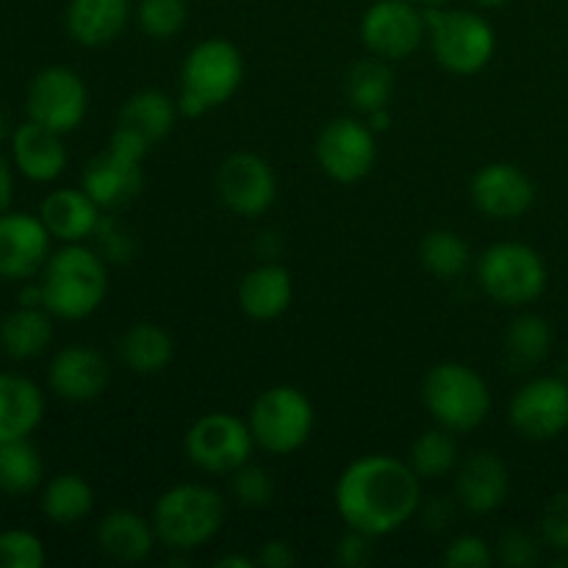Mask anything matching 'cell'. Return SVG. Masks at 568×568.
<instances>
[{
	"label": "cell",
	"instance_id": "6da1fadb",
	"mask_svg": "<svg viewBox=\"0 0 568 568\" xmlns=\"http://www.w3.org/2000/svg\"><path fill=\"white\" fill-rule=\"evenodd\" d=\"M336 510L349 530L383 538L408 525L422 508V477L394 455H361L336 480Z\"/></svg>",
	"mask_w": 568,
	"mask_h": 568
},
{
	"label": "cell",
	"instance_id": "7a4b0ae2",
	"mask_svg": "<svg viewBox=\"0 0 568 568\" xmlns=\"http://www.w3.org/2000/svg\"><path fill=\"white\" fill-rule=\"evenodd\" d=\"M39 286L55 320H87L109 297V261L87 244H64L48 258Z\"/></svg>",
	"mask_w": 568,
	"mask_h": 568
},
{
	"label": "cell",
	"instance_id": "3957f363",
	"mask_svg": "<svg viewBox=\"0 0 568 568\" xmlns=\"http://www.w3.org/2000/svg\"><path fill=\"white\" fill-rule=\"evenodd\" d=\"M227 503L205 483H181L155 499L153 530L170 552H194L220 536Z\"/></svg>",
	"mask_w": 568,
	"mask_h": 568
},
{
	"label": "cell",
	"instance_id": "277c9868",
	"mask_svg": "<svg viewBox=\"0 0 568 568\" xmlns=\"http://www.w3.org/2000/svg\"><path fill=\"white\" fill-rule=\"evenodd\" d=\"M244 59L242 50L220 37L203 39L189 50L181 67L178 111L189 120L205 116L225 105L242 89Z\"/></svg>",
	"mask_w": 568,
	"mask_h": 568
},
{
	"label": "cell",
	"instance_id": "5b68a950",
	"mask_svg": "<svg viewBox=\"0 0 568 568\" xmlns=\"http://www.w3.org/2000/svg\"><path fill=\"white\" fill-rule=\"evenodd\" d=\"M422 399L433 422L453 433L477 430L494 405L486 377L460 361L433 366L422 383Z\"/></svg>",
	"mask_w": 568,
	"mask_h": 568
},
{
	"label": "cell",
	"instance_id": "8992f818",
	"mask_svg": "<svg viewBox=\"0 0 568 568\" xmlns=\"http://www.w3.org/2000/svg\"><path fill=\"white\" fill-rule=\"evenodd\" d=\"M433 59L453 75H477L497 53V33L483 14L464 9H425Z\"/></svg>",
	"mask_w": 568,
	"mask_h": 568
},
{
	"label": "cell",
	"instance_id": "52a82bcc",
	"mask_svg": "<svg viewBox=\"0 0 568 568\" xmlns=\"http://www.w3.org/2000/svg\"><path fill=\"white\" fill-rule=\"evenodd\" d=\"M547 264L530 244L499 242L477 258V283L505 308H525L536 303L547 292Z\"/></svg>",
	"mask_w": 568,
	"mask_h": 568
},
{
	"label": "cell",
	"instance_id": "ba28073f",
	"mask_svg": "<svg viewBox=\"0 0 568 568\" xmlns=\"http://www.w3.org/2000/svg\"><path fill=\"white\" fill-rule=\"evenodd\" d=\"M314 403L297 386H272L255 397L247 425L255 447L270 455H292L314 433Z\"/></svg>",
	"mask_w": 568,
	"mask_h": 568
},
{
	"label": "cell",
	"instance_id": "9c48e42d",
	"mask_svg": "<svg viewBox=\"0 0 568 568\" xmlns=\"http://www.w3.org/2000/svg\"><path fill=\"white\" fill-rule=\"evenodd\" d=\"M189 464L205 475L227 477L253 460L255 438L247 419H239L227 410H211L192 422L183 438Z\"/></svg>",
	"mask_w": 568,
	"mask_h": 568
},
{
	"label": "cell",
	"instance_id": "30bf717a",
	"mask_svg": "<svg viewBox=\"0 0 568 568\" xmlns=\"http://www.w3.org/2000/svg\"><path fill=\"white\" fill-rule=\"evenodd\" d=\"M26 111L28 120L67 136L81 125L89 111L87 83L70 67H44L28 83Z\"/></svg>",
	"mask_w": 568,
	"mask_h": 568
},
{
	"label": "cell",
	"instance_id": "8fae6325",
	"mask_svg": "<svg viewBox=\"0 0 568 568\" xmlns=\"http://www.w3.org/2000/svg\"><path fill=\"white\" fill-rule=\"evenodd\" d=\"M361 39L377 59H410L427 39L425 9L414 0H375L361 17Z\"/></svg>",
	"mask_w": 568,
	"mask_h": 568
},
{
	"label": "cell",
	"instance_id": "7c38bea8",
	"mask_svg": "<svg viewBox=\"0 0 568 568\" xmlns=\"http://www.w3.org/2000/svg\"><path fill=\"white\" fill-rule=\"evenodd\" d=\"M316 161L336 183H358L377 164V133L369 122L338 116L322 128L316 139Z\"/></svg>",
	"mask_w": 568,
	"mask_h": 568
},
{
	"label": "cell",
	"instance_id": "4fadbf2b",
	"mask_svg": "<svg viewBox=\"0 0 568 568\" xmlns=\"http://www.w3.org/2000/svg\"><path fill=\"white\" fill-rule=\"evenodd\" d=\"M216 194L227 211L244 216V220H255L275 203V170L258 153L239 150V153L227 155L216 170Z\"/></svg>",
	"mask_w": 568,
	"mask_h": 568
},
{
	"label": "cell",
	"instance_id": "5bb4252c",
	"mask_svg": "<svg viewBox=\"0 0 568 568\" xmlns=\"http://www.w3.org/2000/svg\"><path fill=\"white\" fill-rule=\"evenodd\" d=\"M510 425L530 442H552L568 427V383L536 377L510 399Z\"/></svg>",
	"mask_w": 568,
	"mask_h": 568
},
{
	"label": "cell",
	"instance_id": "9a60e30c",
	"mask_svg": "<svg viewBox=\"0 0 568 568\" xmlns=\"http://www.w3.org/2000/svg\"><path fill=\"white\" fill-rule=\"evenodd\" d=\"M53 236L39 220V214L28 211H6L0 216V277L6 281H31L42 275Z\"/></svg>",
	"mask_w": 568,
	"mask_h": 568
},
{
	"label": "cell",
	"instance_id": "2e32d148",
	"mask_svg": "<svg viewBox=\"0 0 568 568\" xmlns=\"http://www.w3.org/2000/svg\"><path fill=\"white\" fill-rule=\"evenodd\" d=\"M471 203L488 220H519L536 203V183L508 161H494L471 178Z\"/></svg>",
	"mask_w": 568,
	"mask_h": 568
},
{
	"label": "cell",
	"instance_id": "e0dca14e",
	"mask_svg": "<svg viewBox=\"0 0 568 568\" xmlns=\"http://www.w3.org/2000/svg\"><path fill=\"white\" fill-rule=\"evenodd\" d=\"M109 361L89 344H70L59 349L48 366L50 392L67 403H92L109 388Z\"/></svg>",
	"mask_w": 568,
	"mask_h": 568
},
{
	"label": "cell",
	"instance_id": "ac0fdd59",
	"mask_svg": "<svg viewBox=\"0 0 568 568\" xmlns=\"http://www.w3.org/2000/svg\"><path fill=\"white\" fill-rule=\"evenodd\" d=\"M510 494V471L497 453H471L455 469V499L471 516H488L505 505Z\"/></svg>",
	"mask_w": 568,
	"mask_h": 568
},
{
	"label": "cell",
	"instance_id": "d6986e66",
	"mask_svg": "<svg viewBox=\"0 0 568 568\" xmlns=\"http://www.w3.org/2000/svg\"><path fill=\"white\" fill-rule=\"evenodd\" d=\"M9 153L11 166L33 183L59 181L67 170V161H70L64 133L50 131L33 120H26L11 131Z\"/></svg>",
	"mask_w": 568,
	"mask_h": 568
},
{
	"label": "cell",
	"instance_id": "ffe728a7",
	"mask_svg": "<svg viewBox=\"0 0 568 568\" xmlns=\"http://www.w3.org/2000/svg\"><path fill=\"white\" fill-rule=\"evenodd\" d=\"M142 161L128 159L111 148L94 155L81 172V189L100 209H120V205L131 203L142 192Z\"/></svg>",
	"mask_w": 568,
	"mask_h": 568
},
{
	"label": "cell",
	"instance_id": "44dd1931",
	"mask_svg": "<svg viewBox=\"0 0 568 568\" xmlns=\"http://www.w3.org/2000/svg\"><path fill=\"white\" fill-rule=\"evenodd\" d=\"M100 211L103 209L81 186H61L53 189L42 200V205H39V220L44 222L53 242L87 244L94 236V231H98L100 220H103Z\"/></svg>",
	"mask_w": 568,
	"mask_h": 568
},
{
	"label": "cell",
	"instance_id": "7402d4cb",
	"mask_svg": "<svg viewBox=\"0 0 568 568\" xmlns=\"http://www.w3.org/2000/svg\"><path fill=\"white\" fill-rule=\"evenodd\" d=\"M128 17L131 0H70L64 26L81 48H105L125 31Z\"/></svg>",
	"mask_w": 568,
	"mask_h": 568
},
{
	"label": "cell",
	"instance_id": "603a6c76",
	"mask_svg": "<svg viewBox=\"0 0 568 568\" xmlns=\"http://www.w3.org/2000/svg\"><path fill=\"white\" fill-rule=\"evenodd\" d=\"M175 116L178 100H172L170 94L161 92V89H144V92L131 94V98L122 103L116 131L128 133V136L136 139L139 144L153 150L155 144L164 142V139L170 136L172 128H175Z\"/></svg>",
	"mask_w": 568,
	"mask_h": 568
},
{
	"label": "cell",
	"instance_id": "cb8c5ba5",
	"mask_svg": "<svg viewBox=\"0 0 568 568\" xmlns=\"http://www.w3.org/2000/svg\"><path fill=\"white\" fill-rule=\"evenodd\" d=\"M44 419V394L31 377L0 372V442L31 438Z\"/></svg>",
	"mask_w": 568,
	"mask_h": 568
},
{
	"label": "cell",
	"instance_id": "d4e9b609",
	"mask_svg": "<svg viewBox=\"0 0 568 568\" xmlns=\"http://www.w3.org/2000/svg\"><path fill=\"white\" fill-rule=\"evenodd\" d=\"M294 300L292 272L281 264H261L239 283V308L255 322H272L288 311Z\"/></svg>",
	"mask_w": 568,
	"mask_h": 568
},
{
	"label": "cell",
	"instance_id": "484cf974",
	"mask_svg": "<svg viewBox=\"0 0 568 568\" xmlns=\"http://www.w3.org/2000/svg\"><path fill=\"white\" fill-rule=\"evenodd\" d=\"M94 538H98L100 552L114 564H142L153 552V544L159 541L153 521L125 508L105 514Z\"/></svg>",
	"mask_w": 568,
	"mask_h": 568
},
{
	"label": "cell",
	"instance_id": "4316f807",
	"mask_svg": "<svg viewBox=\"0 0 568 568\" xmlns=\"http://www.w3.org/2000/svg\"><path fill=\"white\" fill-rule=\"evenodd\" d=\"M53 320L42 305H17L0 320V349L11 361H33L53 342Z\"/></svg>",
	"mask_w": 568,
	"mask_h": 568
},
{
	"label": "cell",
	"instance_id": "83f0119b",
	"mask_svg": "<svg viewBox=\"0 0 568 568\" xmlns=\"http://www.w3.org/2000/svg\"><path fill=\"white\" fill-rule=\"evenodd\" d=\"M120 361L142 377H155L172 364L175 358V342H172L170 331L153 322H136L122 333L120 344H116Z\"/></svg>",
	"mask_w": 568,
	"mask_h": 568
},
{
	"label": "cell",
	"instance_id": "f1b7e54d",
	"mask_svg": "<svg viewBox=\"0 0 568 568\" xmlns=\"http://www.w3.org/2000/svg\"><path fill=\"white\" fill-rule=\"evenodd\" d=\"M39 508L53 525H78L92 514L94 491L87 477L75 475V471H61L44 483Z\"/></svg>",
	"mask_w": 568,
	"mask_h": 568
},
{
	"label": "cell",
	"instance_id": "f546056e",
	"mask_svg": "<svg viewBox=\"0 0 568 568\" xmlns=\"http://www.w3.org/2000/svg\"><path fill=\"white\" fill-rule=\"evenodd\" d=\"M388 64L392 61L372 55V59L353 64V70L347 72L344 92H347V100L353 103V109L361 111L364 116L377 109H388V103H392L394 72Z\"/></svg>",
	"mask_w": 568,
	"mask_h": 568
},
{
	"label": "cell",
	"instance_id": "4dcf8cb0",
	"mask_svg": "<svg viewBox=\"0 0 568 568\" xmlns=\"http://www.w3.org/2000/svg\"><path fill=\"white\" fill-rule=\"evenodd\" d=\"M552 349V327L541 314H519L505 331V358L516 372L541 364Z\"/></svg>",
	"mask_w": 568,
	"mask_h": 568
},
{
	"label": "cell",
	"instance_id": "1f68e13d",
	"mask_svg": "<svg viewBox=\"0 0 568 568\" xmlns=\"http://www.w3.org/2000/svg\"><path fill=\"white\" fill-rule=\"evenodd\" d=\"M44 464L31 438L0 442V491L9 497H26L42 486Z\"/></svg>",
	"mask_w": 568,
	"mask_h": 568
},
{
	"label": "cell",
	"instance_id": "d6a6232c",
	"mask_svg": "<svg viewBox=\"0 0 568 568\" xmlns=\"http://www.w3.org/2000/svg\"><path fill=\"white\" fill-rule=\"evenodd\" d=\"M408 464L422 480H438V477L453 475L460 464L455 433L442 425L425 430L414 444H410Z\"/></svg>",
	"mask_w": 568,
	"mask_h": 568
},
{
	"label": "cell",
	"instance_id": "836d02e7",
	"mask_svg": "<svg viewBox=\"0 0 568 568\" xmlns=\"http://www.w3.org/2000/svg\"><path fill=\"white\" fill-rule=\"evenodd\" d=\"M419 258L430 275L442 277V281H453V277L464 275L471 261V253L460 233L449 231V227H436V231H430L422 239Z\"/></svg>",
	"mask_w": 568,
	"mask_h": 568
},
{
	"label": "cell",
	"instance_id": "e575fe53",
	"mask_svg": "<svg viewBox=\"0 0 568 568\" xmlns=\"http://www.w3.org/2000/svg\"><path fill=\"white\" fill-rule=\"evenodd\" d=\"M189 20L186 0H139L136 22L144 37L150 39H172L183 31Z\"/></svg>",
	"mask_w": 568,
	"mask_h": 568
},
{
	"label": "cell",
	"instance_id": "d590c367",
	"mask_svg": "<svg viewBox=\"0 0 568 568\" xmlns=\"http://www.w3.org/2000/svg\"><path fill=\"white\" fill-rule=\"evenodd\" d=\"M227 486H231L233 503L247 510H261L275 499V480L264 466H255L253 460L227 475Z\"/></svg>",
	"mask_w": 568,
	"mask_h": 568
},
{
	"label": "cell",
	"instance_id": "8d00e7d4",
	"mask_svg": "<svg viewBox=\"0 0 568 568\" xmlns=\"http://www.w3.org/2000/svg\"><path fill=\"white\" fill-rule=\"evenodd\" d=\"M44 560L42 538L31 530L0 532V568H42Z\"/></svg>",
	"mask_w": 568,
	"mask_h": 568
},
{
	"label": "cell",
	"instance_id": "74e56055",
	"mask_svg": "<svg viewBox=\"0 0 568 568\" xmlns=\"http://www.w3.org/2000/svg\"><path fill=\"white\" fill-rule=\"evenodd\" d=\"M442 564L447 568H491L497 564L494 547L480 536H458L444 549Z\"/></svg>",
	"mask_w": 568,
	"mask_h": 568
},
{
	"label": "cell",
	"instance_id": "f35d334b",
	"mask_svg": "<svg viewBox=\"0 0 568 568\" xmlns=\"http://www.w3.org/2000/svg\"><path fill=\"white\" fill-rule=\"evenodd\" d=\"M494 555H497V564L508 568H530L538 564V544L530 532L508 530L499 536Z\"/></svg>",
	"mask_w": 568,
	"mask_h": 568
},
{
	"label": "cell",
	"instance_id": "ab89813d",
	"mask_svg": "<svg viewBox=\"0 0 568 568\" xmlns=\"http://www.w3.org/2000/svg\"><path fill=\"white\" fill-rule=\"evenodd\" d=\"M541 538L549 549L568 555V491L555 494L544 508Z\"/></svg>",
	"mask_w": 568,
	"mask_h": 568
},
{
	"label": "cell",
	"instance_id": "60d3db41",
	"mask_svg": "<svg viewBox=\"0 0 568 568\" xmlns=\"http://www.w3.org/2000/svg\"><path fill=\"white\" fill-rule=\"evenodd\" d=\"M92 239L98 242V247L94 250H98L109 264H114V261H128L133 255L131 233L122 231L120 222H116L114 216H103Z\"/></svg>",
	"mask_w": 568,
	"mask_h": 568
},
{
	"label": "cell",
	"instance_id": "b9f144b4",
	"mask_svg": "<svg viewBox=\"0 0 568 568\" xmlns=\"http://www.w3.org/2000/svg\"><path fill=\"white\" fill-rule=\"evenodd\" d=\"M375 541L377 538L366 536V532H361V530H349L347 527V536H344L336 547L338 566H344V568L369 566L372 558H375V547H372Z\"/></svg>",
	"mask_w": 568,
	"mask_h": 568
},
{
	"label": "cell",
	"instance_id": "7bdbcfd3",
	"mask_svg": "<svg viewBox=\"0 0 568 568\" xmlns=\"http://www.w3.org/2000/svg\"><path fill=\"white\" fill-rule=\"evenodd\" d=\"M253 558L258 568H292L297 564L294 547L288 541H283V538H270V541H264L255 549Z\"/></svg>",
	"mask_w": 568,
	"mask_h": 568
},
{
	"label": "cell",
	"instance_id": "ee69618b",
	"mask_svg": "<svg viewBox=\"0 0 568 568\" xmlns=\"http://www.w3.org/2000/svg\"><path fill=\"white\" fill-rule=\"evenodd\" d=\"M11 197H14V166L0 153V216L11 209Z\"/></svg>",
	"mask_w": 568,
	"mask_h": 568
},
{
	"label": "cell",
	"instance_id": "f6af8a7d",
	"mask_svg": "<svg viewBox=\"0 0 568 568\" xmlns=\"http://www.w3.org/2000/svg\"><path fill=\"white\" fill-rule=\"evenodd\" d=\"M425 521L433 530H444L453 521V505H449V499H433L425 508Z\"/></svg>",
	"mask_w": 568,
	"mask_h": 568
},
{
	"label": "cell",
	"instance_id": "bcb514c9",
	"mask_svg": "<svg viewBox=\"0 0 568 568\" xmlns=\"http://www.w3.org/2000/svg\"><path fill=\"white\" fill-rule=\"evenodd\" d=\"M214 566L216 568H258V566H255L253 555H239V552L220 555V558L214 560Z\"/></svg>",
	"mask_w": 568,
	"mask_h": 568
},
{
	"label": "cell",
	"instance_id": "7dc6e473",
	"mask_svg": "<svg viewBox=\"0 0 568 568\" xmlns=\"http://www.w3.org/2000/svg\"><path fill=\"white\" fill-rule=\"evenodd\" d=\"M366 122H369V128H372V131H375V133L386 131V128L392 125V111H388V109L372 111V114H366Z\"/></svg>",
	"mask_w": 568,
	"mask_h": 568
},
{
	"label": "cell",
	"instance_id": "c3c4849f",
	"mask_svg": "<svg viewBox=\"0 0 568 568\" xmlns=\"http://www.w3.org/2000/svg\"><path fill=\"white\" fill-rule=\"evenodd\" d=\"M11 139V128H9V116H6V111L0 109V144L9 142Z\"/></svg>",
	"mask_w": 568,
	"mask_h": 568
},
{
	"label": "cell",
	"instance_id": "681fc988",
	"mask_svg": "<svg viewBox=\"0 0 568 568\" xmlns=\"http://www.w3.org/2000/svg\"><path fill=\"white\" fill-rule=\"evenodd\" d=\"M416 6H422V9H444V6H449L453 0H414Z\"/></svg>",
	"mask_w": 568,
	"mask_h": 568
},
{
	"label": "cell",
	"instance_id": "f907efd6",
	"mask_svg": "<svg viewBox=\"0 0 568 568\" xmlns=\"http://www.w3.org/2000/svg\"><path fill=\"white\" fill-rule=\"evenodd\" d=\"M475 3L483 6V9H497V6L510 3V0H475Z\"/></svg>",
	"mask_w": 568,
	"mask_h": 568
}]
</instances>
